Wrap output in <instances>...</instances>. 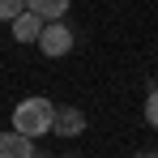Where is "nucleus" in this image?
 I'll use <instances>...</instances> for the list:
<instances>
[{"label": "nucleus", "instance_id": "obj_1", "mask_svg": "<svg viewBox=\"0 0 158 158\" xmlns=\"http://www.w3.org/2000/svg\"><path fill=\"white\" fill-rule=\"evenodd\" d=\"M52 111L56 103L52 98H43V94H30V98H22V103L13 107V128L22 132V137H47L52 132Z\"/></svg>", "mask_w": 158, "mask_h": 158}, {"label": "nucleus", "instance_id": "obj_2", "mask_svg": "<svg viewBox=\"0 0 158 158\" xmlns=\"http://www.w3.org/2000/svg\"><path fill=\"white\" fill-rule=\"evenodd\" d=\"M39 52L47 56V60H60V56L73 52V30L64 26V17H56V22H43V30H39Z\"/></svg>", "mask_w": 158, "mask_h": 158}, {"label": "nucleus", "instance_id": "obj_3", "mask_svg": "<svg viewBox=\"0 0 158 158\" xmlns=\"http://www.w3.org/2000/svg\"><path fill=\"white\" fill-rule=\"evenodd\" d=\"M85 111L81 107H73V103H56V111H52V132L56 137H81L85 132Z\"/></svg>", "mask_w": 158, "mask_h": 158}, {"label": "nucleus", "instance_id": "obj_4", "mask_svg": "<svg viewBox=\"0 0 158 158\" xmlns=\"http://www.w3.org/2000/svg\"><path fill=\"white\" fill-rule=\"evenodd\" d=\"M30 154H34V141L30 137H22L17 128L0 132V158H30Z\"/></svg>", "mask_w": 158, "mask_h": 158}, {"label": "nucleus", "instance_id": "obj_5", "mask_svg": "<svg viewBox=\"0 0 158 158\" xmlns=\"http://www.w3.org/2000/svg\"><path fill=\"white\" fill-rule=\"evenodd\" d=\"M9 26H13V39H17V43H34V39H39V30H43V17H39V13H30V9H22Z\"/></svg>", "mask_w": 158, "mask_h": 158}, {"label": "nucleus", "instance_id": "obj_6", "mask_svg": "<svg viewBox=\"0 0 158 158\" xmlns=\"http://www.w3.org/2000/svg\"><path fill=\"white\" fill-rule=\"evenodd\" d=\"M69 4H73V0H26V9H30V13H39L43 22L64 17V13H69Z\"/></svg>", "mask_w": 158, "mask_h": 158}, {"label": "nucleus", "instance_id": "obj_7", "mask_svg": "<svg viewBox=\"0 0 158 158\" xmlns=\"http://www.w3.org/2000/svg\"><path fill=\"white\" fill-rule=\"evenodd\" d=\"M145 124H150V128H158V85L145 94Z\"/></svg>", "mask_w": 158, "mask_h": 158}, {"label": "nucleus", "instance_id": "obj_8", "mask_svg": "<svg viewBox=\"0 0 158 158\" xmlns=\"http://www.w3.org/2000/svg\"><path fill=\"white\" fill-rule=\"evenodd\" d=\"M22 9H26V0H0V22H13Z\"/></svg>", "mask_w": 158, "mask_h": 158}, {"label": "nucleus", "instance_id": "obj_9", "mask_svg": "<svg viewBox=\"0 0 158 158\" xmlns=\"http://www.w3.org/2000/svg\"><path fill=\"white\" fill-rule=\"evenodd\" d=\"M137 158H158V150H141V154H137Z\"/></svg>", "mask_w": 158, "mask_h": 158}, {"label": "nucleus", "instance_id": "obj_10", "mask_svg": "<svg viewBox=\"0 0 158 158\" xmlns=\"http://www.w3.org/2000/svg\"><path fill=\"white\" fill-rule=\"evenodd\" d=\"M30 158H47V154H39V150H34V154H30Z\"/></svg>", "mask_w": 158, "mask_h": 158}, {"label": "nucleus", "instance_id": "obj_11", "mask_svg": "<svg viewBox=\"0 0 158 158\" xmlns=\"http://www.w3.org/2000/svg\"><path fill=\"white\" fill-rule=\"evenodd\" d=\"M64 158H73V154H64Z\"/></svg>", "mask_w": 158, "mask_h": 158}]
</instances>
